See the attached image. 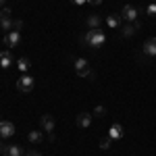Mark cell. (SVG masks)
I'll list each match as a JSON object with an SVG mask.
<instances>
[{"label": "cell", "mask_w": 156, "mask_h": 156, "mask_svg": "<svg viewBox=\"0 0 156 156\" xmlns=\"http://www.w3.org/2000/svg\"><path fill=\"white\" fill-rule=\"evenodd\" d=\"M25 156H42L37 150H29V152H25Z\"/></svg>", "instance_id": "25"}, {"label": "cell", "mask_w": 156, "mask_h": 156, "mask_svg": "<svg viewBox=\"0 0 156 156\" xmlns=\"http://www.w3.org/2000/svg\"><path fill=\"white\" fill-rule=\"evenodd\" d=\"M21 27H23V21H21V19H17V21H12V29H17V31H21Z\"/></svg>", "instance_id": "23"}, {"label": "cell", "mask_w": 156, "mask_h": 156, "mask_svg": "<svg viewBox=\"0 0 156 156\" xmlns=\"http://www.w3.org/2000/svg\"><path fill=\"white\" fill-rule=\"evenodd\" d=\"M110 144H112V137H110V135L100 140V148H102V150H108V148H110Z\"/></svg>", "instance_id": "20"}, {"label": "cell", "mask_w": 156, "mask_h": 156, "mask_svg": "<svg viewBox=\"0 0 156 156\" xmlns=\"http://www.w3.org/2000/svg\"><path fill=\"white\" fill-rule=\"evenodd\" d=\"M15 135V125L11 121H0V137H12Z\"/></svg>", "instance_id": "6"}, {"label": "cell", "mask_w": 156, "mask_h": 156, "mask_svg": "<svg viewBox=\"0 0 156 156\" xmlns=\"http://www.w3.org/2000/svg\"><path fill=\"white\" fill-rule=\"evenodd\" d=\"M4 2H6V0H0V9H4Z\"/></svg>", "instance_id": "28"}, {"label": "cell", "mask_w": 156, "mask_h": 156, "mask_svg": "<svg viewBox=\"0 0 156 156\" xmlns=\"http://www.w3.org/2000/svg\"><path fill=\"white\" fill-rule=\"evenodd\" d=\"M17 90H19V92H31V90H34V77L21 75V77L17 79Z\"/></svg>", "instance_id": "4"}, {"label": "cell", "mask_w": 156, "mask_h": 156, "mask_svg": "<svg viewBox=\"0 0 156 156\" xmlns=\"http://www.w3.org/2000/svg\"><path fill=\"white\" fill-rule=\"evenodd\" d=\"M0 152H4V146H2V142H0Z\"/></svg>", "instance_id": "29"}, {"label": "cell", "mask_w": 156, "mask_h": 156, "mask_svg": "<svg viewBox=\"0 0 156 156\" xmlns=\"http://www.w3.org/2000/svg\"><path fill=\"white\" fill-rule=\"evenodd\" d=\"M106 115V108L104 106H96L94 108V117H104Z\"/></svg>", "instance_id": "21"}, {"label": "cell", "mask_w": 156, "mask_h": 156, "mask_svg": "<svg viewBox=\"0 0 156 156\" xmlns=\"http://www.w3.org/2000/svg\"><path fill=\"white\" fill-rule=\"evenodd\" d=\"M27 137H29V142H31V144H40V142L44 140V135H42V131H40V129L29 131V135H27Z\"/></svg>", "instance_id": "15"}, {"label": "cell", "mask_w": 156, "mask_h": 156, "mask_svg": "<svg viewBox=\"0 0 156 156\" xmlns=\"http://www.w3.org/2000/svg\"><path fill=\"white\" fill-rule=\"evenodd\" d=\"M119 15H121V19H123V21H127V23L137 21V9L131 6V4H125V6H123V11H121Z\"/></svg>", "instance_id": "2"}, {"label": "cell", "mask_w": 156, "mask_h": 156, "mask_svg": "<svg viewBox=\"0 0 156 156\" xmlns=\"http://www.w3.org/2000/svg\"><path fill=\"white\" fill-rule=\"evenodd\" d=\"M4 156H23V150H21V146H9V148H4Z\"/></svg>", "instance_id": "14"}, {"label": "cell", "mask_w": 156, "mask_h": 156, "mask_svg": "<svg viewBox=\"0 0 156 156\" xmlns=\"http://www.w3.org/2000/svg\"><path fill=\"white\" fill-rule=\"evenodd\" d=\"M0 121H2V119H0Z\"/></svg>", "instance_id": "31"}, {"label": "cell", "mask_w": 156, "mask_h": 156, "mask_svg": "<svg viewBox=\"0 0 156 156\" xmlns=\"http://www.w3.org/2000/svg\"><path fill=\"white\" fill-rule=\"evenodd\" d=\"M71 2H75V4H83V2H87V0H71Z\"/></svg>", "instance_id": "27"}, {"label": "cell", "mask_w": 156, "mask_h": 156, "mask_svg": "<svg viewBox=\"0 0 156 156\" xmlns=\"http://www.w3.org/2000/svg\"><path fill=\"white\" fill-rule=\"evenodd\" d=\"M92 119H94V115H90V112H79V115H77V125H79L81 129H87V127L92 125Z\"/></svg>", "instance_id": "8"}, {"label": "cell", "mask_w": 156, "mask_h": 156, "mask_svg": "<svg viewBox=\"0 0 156 156\" xmlns=\"http://www.w3.org/2000/svg\"><path fill=\"white\" fill-rule=\"evenodd\" d=\"M0 29H2V23H0Z\"/></svg>", "instance_id": "30"}, {"label": "cell", "mask_w": 156, "mask_h": 156, "mask_svg": "<svg viewBox=\"0 0 156 156\" xmlns=\"http://www.w3.org/2000/svg\"><path fill=\"white\" fill-rule=\"evenodd\" d=\"M90 4H94V6H98V4H102V0H87Z\"/></svg>", "instance_id": "26"}, {"label": "cell", "mask_w": 156, "mask_h": 156, "mask_svg": "<svg viewBox=\"0 0 156 156\" xmlns=\"http://www.w3.org/2000/svg\"><path fill=\"white\" fill-rule=\"evenodd\" d=\"M17 67H19V71H21V73H25V71H29L31 62H29V58H19V60H17Z\"/></svg>", "instance_id": "18"}, {"label": "cell", "mask_w": 156, "mask_h": 156, "mask_svg": "<svg viewBox=\"0 0 156 156\" xmlns=\"http://www.w3.org/2000/svg\"><path fill=\"white\" fill-rule=\"evenodd\" d=\"M9 17H11V9H9V6L0 9V19H9Z\"/></svg>", "instance_id": "22"}, {"label": "cell", "mask_w": 156, "mask_h": 156, "mask_svg": "<svg viewBox=\"0 0 156 156\" xmlns=\"http://www.w3.org/2000/svg\"><path fill=\"white\" fill-rule=\"evenodd\" d=\"M142 50H144V56H156V37H148Z\"/></svg>", "instance_id": "7"}, {"label": "cell", "mask_w": 156, "mask_h": 156, "mask_svg": "<svg viewBox=\"0 0 156 156\" xmlns=\"http://www.w3.org/2000/svg\"><path fill=\"white\" fill-rule=\"evenodd\" d=\"M148 15H150V17L156 15V4H150V6H148Z\"/></svg>", "instance_id": "24"}, {"label": "cell", "mask_w": 156, "mask_h": 156, "mask_svg": "<svg viewBox=\"0 0 156 156\" xmlns=\"http://www.w3.org/2000/svg\"><path fill=\"white\" fill-rule=\"evenodd\" d=\"M73 67H75V71L79 73V71H83V69H87L90 62H87L85 58H75V60H73Z\"/></svg>", "instance_id": "16"}, {"label": "cell", "mask_w": 156, "mask_h": 156, "mask_svg": "<svg viewBox=\"0 0 156 156\" xmlns=\"http://www.w3.org/2000/svg\"><path fill=\"white\" fill-rule=\"evenodd\" d=\"M4 44H6L9 48H17V46L21 44V31H17V29L9 31V34L4 36Z\"/></svg>", "instance_id": "3"}, {"label": "cell", "mask_w": 156, "mask_h": 156, "mask_svg": "<svg viewBox=\"0 0 156 156\" xmlns=\"http://www.w3.org/2000/svg\"><path fill=\"white\" fill-rule=\"evenodd\" d=\"M108 135H110L112 140H119V137H123V125H119V123H112V125H110V129H108Z\"/></svg>", "instance_id": "10"}, {"label": "cell", "mask_w": 156, "mask_h": 156, "mask_svg": "<svg viewBox=\"0 0 156 156\" xmlns=\"http://www.w3.org/2000/svg\"><path fill=\"white\" fill-rule=\"evenodd\" d=\"M77 75H79V77H85V79H90V81H94V79H96V71H92L90 67L83 69V71H79Z\"/></svg>", "instance_id": "17"}, {"label": "cell", "mask_w": 156, "mask_h": 156, "mask_svg": "<svg viewBox=\"0 0 156 156\" xmlns=\"http://www.w3.org/2000/svg\"><path fill=\"white\" fill-rule=\"evenodd\" d=\"M11 65H12V54H11V52H6V50L0 52V67H2V69H9Z\"/></svg>", "instance_id": "12"}, {"label": "cell", "mask_w": 156, "mask_h": 156, "mask_svg": "<svg viewBox=\"0 0 156 156\" xmlns=\"http://www.w3.org/2000/svg\"><path fill=\"white\" fill-rule=\"evenodd\" d=\"M104 42H106V36H104L102 29H90L85 36H81V44H83V46L100 48V46H104Z\"/></svg>", "instance_id": "1"}, {"label": "cell", "mask_w": 156, "mask_h": 156, "mask_svg": "<svg viewBox=\"0 0 156 156\" xmlns=\"http://www.w3.org/2000/svg\"><path fill=\"white\" fill-rule=\"evenodd\" d=\"M135 31H137L135 23H123L121 25V34H123V37H131Z\"/></svg>", "instance_id": "11"}, {"label": "cell", "mask_w": 156, "mask_h": 156, "mask_svg": "<svg viewBox=\"0 0 156 156\" xmlns=\"http://www.w3.org/2000/svg\"><path fill=\"white\" fill-rule=\"evenodd\" d=\"M106 25L110 29H121V25H123L121 15H110V17H106Z\"/></svg>", "instance_id": "9"}, {"label": "cell", "mask_w": 156, "mask_h": 156, "mask_svg": "<svg viewBox=\"0 0 156 156\" xmlns=\"http://www.w3.org/2000/svg\"><path fill=\"white\" fill-rule=\"evenodd\" d=\"M40 127H42L44 131H48V133H54V129H56V121H54L52 115H42V119H40Z\"/></svg>", "instance_id": "5"}, {"label": "cell", "mask_w": 156, "mask_h": 156, "mask_svg": "<svg viewBox=\"0 0 156 156\" xmlns=\"http://www.w3.org/2000/svg\"><path fill=\"white\" fill-rule=\"evenodd\" d=\"M100 25H102L100 15H90V17H87V27H90V29H100Z\"/></svg>", "instance_id": "13"}, {"label": "cell", "mask_w": 156, "mask_h": 156, "mask_svg": "<svg viewBox=\"0 0 156 156\" xmlns=\"http://www.w3.org/2000/svg\"><path fill=\"white\" fill-rule=\"evenodd\" d=\"M0 23H2V29L9 34V31H12V21H11V17L9 19H0Z\"/></svg>", "instance_id": "19"}]
</instances>
